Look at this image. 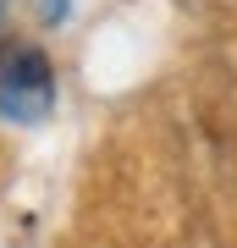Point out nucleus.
I'll return each instance as SVG.
<instances>
[{
  "label": "nucleus",
  "mask_w": 237,
  "mask_h": 248,
  "mask_svg": "<svg viewBox=\"0 0 237 248\" xmlns=\"http://www.w3.org/2000/svg\"><path fill=\"white\" fill-rule=\"evenodd\" d=\"M55 105V78L39 50H11L0 61V116L6 122H44Z\"/></svg>",
  "instance_id": "obj_1"
}]
</instances>
